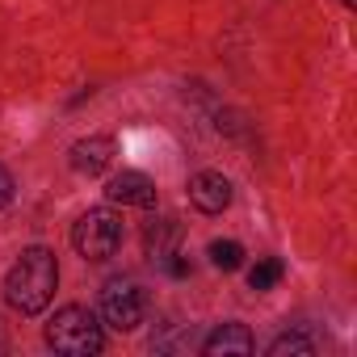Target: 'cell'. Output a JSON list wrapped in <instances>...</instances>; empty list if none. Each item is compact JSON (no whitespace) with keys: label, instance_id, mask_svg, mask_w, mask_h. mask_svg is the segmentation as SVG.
Listing matches in <instances>:
<instances>
[{"label":"cell","instance_id":"6da1fadb","mask_svg":"<svg viewBox=\"0 0 357 357\" xmlns=\"http://www.w3.org/2000/svg\"><path fill=\"white\" fill-rule=\"evenodd\" d=\"M59 286V265L51 248H26L5 278V294L22 315H38Z\"/></svg>","mask_w":357,"mask_h":357},{"label":"cell","instance_id":"7a4b0ae2","mask_svg":"<svg viewBox=\"0 0 357 357\" xmlns=\"http://www.w3.org/2000/svg\"><path fill=\"white\" fill-rule=\"evenodd\" d=\"M47 344L55 353H68V357H89V353H101L105 336H101V324L89 307H59L47 324Z\"/></svg>","mask_w":357,"mask_h":357},{"label":"cell","instance_id":"3957f363","mask_svg":"<svg viewBox=\"0 0 357 357\" xmlns=\"http://www.w3.org/2000/svg\"><path fill=\"white\" fill-rule=\"evenodd\" d=\"M72 244L84 261H109L122 244V219L114 211L97 206V211L80 215V223L72 227Z\"/></svg>","mask_w":357,"mask_h":357},{"label":"cell","instance_id":"277c9868","mask_svg":"<svg viewBox=\"0 0 357 357\" xmlns=\"http://www.w3.org/2000/svg\"><path fill=\"white\" fill-rule=\"evenodd\" d=\"M101 315H105L109 328L135 332L143 324V294H139V286L135 282H122V278L105 282V290H101Z\"/></svg>","mask_w":357,"mask_h":357},{"label":"cell","instance_id":"5b68a950","mask_svg":"<svg viewBox=\"0 0 357 357\" xmlns=\"http://www.w3.org/2000/svg\"><path fill=\"white\" fill-rule=\"evenodd\" d=\"M105 198L118 202V206L151 211V206H155V181H151V176H143V172H118V176H109Z\"/></svg>","mask_w":357,"mask_h":357},{"label":"cell","instance_id":"8992f818","mask_svg":"<svg viewBox=\"0 0 357 357\" xmlns=\"http://www.w3.org/2000/svg\"><path fill=\"white\" fill-rule=\"evenodd\" d=\"M190 202L202 211V215H223L231 206V181L223 172H198L190 181Z\"/></svg>","mask_w":357,"mask_h":357},{"label":"cell","instance_id":"52a82bcc","mask_svg":"<svg viewBox=\"0 0 357 357\" xmlns=\"http://www.w3.org/2000/svg\"><path fill=\"white\" fill-rule=\"evenodd\" d=\"M114 164V139L109 135H93V139H80L72 143V168L84 172V176H97Z\"/></svg>","mask_w":357,"mask_h":357},{"label":"cell","instance_id":"ba28073f","mask_svg":"<svg viewBox=\"0 0 357 357\" xmlns=\"http://www.w3.org/2000/svg\"><path fill=\"white\" fill-rule=\"evenodd\" d=\"M252 349H257V340H252V332L244 324H223L202 340V353H211V357H219V353H252Z\"/></svg>","mask_w":357,"mask_h":357},{"label":"cell","instance_id":"9c48e42d","mask_svg":"<svg viewBox=\"0 0 357 357\" xmlns=\"http://www.w3.org/2000/svg\"><path fill=\"white\" fill-rule=\"evenodd\" d=\"M282 282V261L278 257H265V261H257L252 269H248V286L261 294V290H273Z\"/></svg>","mask_w":357,"mask_h":357},{"label":"cell","instance_id":"30bf717a","mask_svg":"<svg viewBox=\"0 0 357 357\" xmlns=\"http://www.w3.org/2000/svg\"><path fill=\"white\" fill-rule=\"evenodd\" d=\"M211 265L223 269V273H231V269L244 265V248H240L236 240H215V244H211Z\"/></svg>","mask_w":357,"mask_h":357},{"label":"cell","instance_id":"8fae6325","mask_svg":"<svg viewBox=\"0 0 357 357\" xmlns=\"http://www.w3.org/2000/svg\"><path fill=\"white\" fill-rule=\"evenodd\" d=\"M286 353H303V357H311L315 344H311L307 336H298V332H286V336H278V340L269 344V357H286Z\"/></svg>","mask_w":357,"mask_h":357},{"label":"cell","instance_id":"7c38bea8","mask_svg":"<svg viewBox=\"0 0 357 357\" xmlns=\"http://www.w3.org/2000/svg\"><path fill=\"white\" fill-rule=\"evenodd\" d=\"M9 198H13V176H9V168L0 164V211L9 206Z\"/></svg>","mask_w":357,"mask_h":357},{"label":"cell","instance_id":"4fadbf2b","mask_svg":"<svg viewBox=\"0 0 357 357\" xmlns=\"http://www.w3.org/2000/svg\"><path fill=\"white\" fill-rule=\"evenodd\" d=\"M168 269H172V278H185V273H190V265H185V261H172Z\"/></svg>","mask_w":357,"mask_h":357},{"label":"cell","instance_id":"5bb4252c","mask_svg":"<svg viewBox=\"0 0 357 357\" xmlns=\"http://www.w3.org/2000/svg\"><path fill=\"white\" fill-rule=\"evenodd\" d=\"M344 5H353V0H344Z\"/></svg>","mask_w":357,"mask_h":357},{"label":"cell","instance_id":"9a60e30c","mask_svg":"<svg viewBox=\"0 0 357 357\" xmlns=\"http://www.w3.org/2000/svg\"><path fill=\"white\" fill-rule=\"evenodd\" d=\"M0 349H5V340H0Z\"/></svg>","mask_w":357,"mask_h":357}]
</instances>
